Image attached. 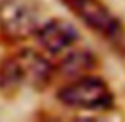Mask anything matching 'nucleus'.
<instances>
[{
	"mask_svg": "<svg viewBox=\"0 0 125 122\" xmlns=\"http://www.w3.org/2000/svg\"><path fill=\"white\" fill-rule=\"evenodd\" d=\"M52 78V67L41 54L30 49L13 54L0 64V92L14 94L22 86L43 89Z\"/></svg>",
	"mask_w": 125,
	"mask_h": 122,
	"instance_id": "obj_1",
	"label": "nucleus"
},
{
	"mask_svg": "<svg viewBox=\"0 0 125 122\" xmlns=\"http://www.w3.org/2000/svg\"><path fill=\"white\" fill-rule=\"evenodd\" d=\"M38 30V14L27 0L0 2V32L10 40H21Z\"/></svg>",
	"mask_w": 125,
	"mask_h": 122,
	"instance_id": "obj_3",
	"label": "nucleus"
},
{
	"mask_svg": "<svg viewBox=\"0 0 125 122\" xmlns=\"http://www.w3.org/2000/svg\"><path fill=\"white\" fill-rule=\"evenodd\" d=\"M71 11L95 32L108 38H119L122 25L119 19L100 0H67Z\"/></svg>",
	"mask_w": 125,
	"mask_h": 122,
	"instance_id": "obj_4",
	"label": "nucleus"
},
{
	"mask_svg": "<svg viewBox=\"0 0 125 122\" xmlns=\"http://www.w3.org/2000/svg\"><path fill=\"white\" fill-rule=\"evenodd\" d=\"M94 65L95 59L89 52L78 51L63 59V62L60 64V73L65 76H81L83 73L90 71Z\"/></svg>",
	"mask_w": 125,
	"mask_h": 122,
	"instance_id": "obj_6",
	"label": "nucleus"
},
{
	"mask_svg": "<svg viewBox=\"0 0 125 122\" xmlns=\"http://www.w3.org/2000/svg\"><path fill=\"white\" fill-rule=\"evenodd\" d=\"M37 37L40 44L48 52L57 54L78 40V30L71 22L63 19H54L38 29Z\"/></svg>",
	"mask_w": 125,
	"mask_h": 122,
	"instance_id": "obj_5",
	"label": "nucleus"
},
{
	"mask_svg": "<svg viewBox=\"0 0 125 122\" xmlns=\"http://www.w3.org/2000/svg\"><path fill=\"white\" fill-rule=\"evenodd\" d=\"M57 98L63 105L83 110H106L113 105V94L106 82L95 76H84L62 87Z\"/></svg>",
	"mask_w": 125,
	"mask_h": 122,
	"instance_id": "obj_2",
	"label": "nucleus"
}]
</instances>
